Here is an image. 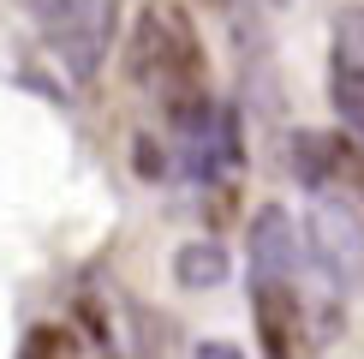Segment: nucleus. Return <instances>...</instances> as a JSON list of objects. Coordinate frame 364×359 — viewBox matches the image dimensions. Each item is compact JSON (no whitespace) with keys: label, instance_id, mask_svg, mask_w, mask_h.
Masks as SVG:
<instances>
[{"label":"nucleus","instance_id":"nucleus-3","mask_svg":"<svg viewBox=\"0 0 364 359\" xmlns=\"http://www.w3.org/2000/svg\"><path fill=\"white\" fill-rule=\"evenodd\" d=\"M305 258L335 293L364 288V216L341 192H316L305 209Z\"/></svg>","mask_w":364,"mask_h":359},{"label":"nucleus","instance_id":"nucleus-8","mask_svg":"<svg viewBox=\"0 0 364 359\" xmlns=\"http://www.w3.org/2000/svg\"><path fill=\"white\" fill-rule=\"evenodd\" d=\"M335 72H358L364 78V6L335 12Z\"/></svg>","mask_w":364,"mask_h":359},{"label":"nucleus","instance_id":"nucleus-5","mask_svg":"<svg viewBox=\"0 0 364 359\" xmlns=\"http://www.w3.org/2000/svg\"><path fill=\"white\" fill-rule=\"evenodd\" d=\"M299 264H305V234L293 228L281 204L257 209L251 222V281H299Z\"/></svg>","mask_w":364,"mask_h":359},{"label":"nucleus","instance_id":"nucleus-7","mask_svg":"<svg viewBox=\"0 0 364 359\" xmlns=\"http://www.w3.org/2000/svg\"><path fill=\"white\" fill-rule=\"evenodd\" d=\"M18 359H84V341H78V329H72V323H36L24 335Z\"/></svg>","mask_w":364,"mask_h":359},{"label":"nucleus","instance_id":"nucleus-6","mask_svg":"<svg viewBox=\"0 0 364 359\" xmlns=\"http://www.w3.org/2000/svg\"><path fill=\"white\" fill-rule=\"evenodd\" d=\"M173 281L191 293L203 288H221L227 281V246H215V239H191V246L173 251Z\"/></svg>","mask_w":364,"mask_h":359},{"label":"nucleus","instance_id":"nucleus-2","mask_svg":"<svg viewBox=\"0 0 364 359\" xmlns=\"http://www.w3.org/2000/svg\"><path fill=\"white\" fill-rule=\"evenodd\" d=\"M114 6L119 0H24L30 24L42 30V42L60 54L72 78L102 72V60L114 48Z\"/></svg>","mask_w":364,"mask_h":359},{"label":"nucleus","instance_id":"nucleus-9","mask_svg":"<svg viewBox=\"0 0 364 359\" xmlns=\"http://www.w3.org/2000/svg\"><path fill=\"white\" fill-rule=\"evenodd\" d=\"M191 359H245V353H239L233 341H197V353H191Z\"/></svg>","mask_w":364,"mask_h":359},{"label":"nucleus","instance_id":"nucleus-10","mask_svg":"<svg viewBox=\"0 0 364 359\" xmlns=\"http://www.w3.org/2000/svg\"><path fill=\"white\" fill-rule=\"evenodd\" d=\"M209 6H233V0H209Z\"/></svg>","mask_w":364,"mask_h":359},{"label":"nucleus","instance_id":"nucleus-4","mask_svg":"<svg viewBox=\"0 0 364 359\" xmlns=\"http://www.w3.org/2000/svg\"><path fill=\"white\" fill-rule=\"evenodd\" d=\"M251 318L269 359L305 353V299H299L293 281H251Z\"/></svg>","mask_w":364,"mask_h":359},{"label":"nucleus","instance_id":"nucleus-11","mask_svg":"<svg viewBox=\"0 0 364 359\" xmlns=\"http://www.w3.org/2000/svg\"><path fill=\"white\" fill-rule=\"evenodd\" d=\"M275 6H287V0H275Z\"/></svg>","mask_w":364,"mask_h":359},{"label":"nucleus","instance_id":"nucleus-1","mask_svg":"<svg viewBox=\"0 0 364 359\" xmlns=\"http://www.w3.org/2000/svg\"><path fill=\"white\" fill-rule=\"evenodd\" d=\"M126 66L149 96L179 120L186 108L209 102V66H203V36H197L191 12L179 0H144L138 24H132V48Z\"/></svg>","mask_w":364,"mask_h":359}]
</instances>
